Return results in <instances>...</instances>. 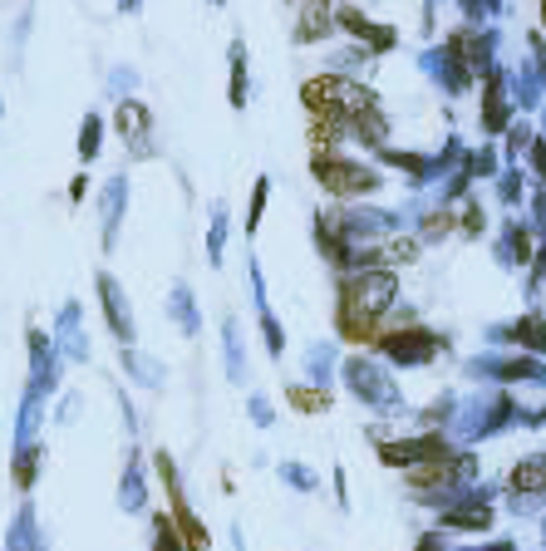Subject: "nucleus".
<instances>
[{
  "label": "nucleus",
  "mask_w": 546,
  "mask_h": 551,
  "mask_svg": "<svg viewBox=\"0 0 546 551\" xmlns=\"http://www.w3.org/2000/svg\"><path fill=\"white\" fill-rule=\"evenodd\" d=\"M394 301H399V281L389 271H369L360 281H345L340 286V335L345 340L374 335V325L389 315Z\"/></svg>",
  "instance_id": "f257e3e1"
},
{
  "label": "nucleus",
  "mask_w": 546,
  "mask_h": 551,
  "mask_svg": "<svg viewBox=\"0 0 546 551\" xmlns=\"http://www.w3.org/2000/svg\"><path fill=\"white\" fill-rule=\"evenodd\" d=\"M345 379H350V389L360 394L369 409H379V414H399L404 409V394L389 384V374L374 365V360H360V355L345 360Z\"/></svg>",
  "instance_id": "f03ea898"
},
{
  "label": "nucleus",
  "mask_w": 546,
  "mask_h": 551,
  "mask_svg": "<svg viewBox=\"0 0 546 551\" xmlns=\"http://www.w3.org/2000/svg\"><path fill=\"white\" fill-rule=\"evenodd\" d=\"M315 178H320V187H330L335 197H355V192L379 187V178L369 168L350 163V158H335V153H315Z\"/></svg>",
  "instance_id": "7ed1b4c3"
},
{
  "label": "nucleus",
  "mask_w": 546,
  "mask_h": 551,
  "mask_svg": "<svg viewBox=\"0 0 546 551\" xmlns=\"http://www.w3.org/2000/svg\"><path fill=\"white\" fill-rule=\"evenodd\" d=\"M379 350L389 355V360H399L404 369H419L433 360V350H438V335L424 330V325H404L399 335H379Z\"/></svg>",
  "instance_id": "20e7f679"
},
{
  "label": "nucleus",
  "mask_w": 546,
  "mask_h": 551,
  "mask_svg": "<svg viewBox=\"0 0 546 551\" xmlns=\"http://www.w3.org/2000/svg\"><path fill=\"white\" fill-rule=\"evenodd\" d=\"M114 128H119L123 138H133V143H143L148 138V128H153V114L138 104V99H123L119 109H114Z\"/></svg>",
  "instance_id": "39448f33"
},
{
  "label": "nucleus",
  "mask_w": 546,
  "mask_h": 551,
  "mask_svg": "<svg viewBox=\"0 0 546 551\" xmlns=\"http://www.w3.org/2000/svg\"><path fill=\"white\" fill-rule=\"evenodd\" d=\"M330 5L325 0H301V25H296V40H320V35H330Z\"/></svg>",
  "instance_id": "423d86ee"
},
{
  "label": "nucleus",
  "mask_w": 546,
  "mask_h": 551,
  "mask_svg": "<svg viewBox=\"0 0 546 551\" xmlns=\"http://www.w3.org/2000/svg\"><path fill=\"white\" fill-rule=\"evenodd\" d=\"M291 404H296L301 414H325V409H330V394H325V389H301V384H296V389H291Z\"/></svg>",
  "instance_id": "0eeeda50"
},
{
  "label": "nucleus",
  "mask_w": 546,
  "mask_h": 551,
  "mask_svg": "<svg viewBox=\"0 0 546 551\" xmlns=\"http://www.w3.org/2000/svg\"><path fill=\"white\" fill-rule=\"evenodd\" d=\"M232 104H237V109L246 104V55H242V45L232 50Z\"/></svg>",
  "instance_id": "6e6552de"
},
{
  "label": "nucleus",
  "mask_w": 546,
  "mask_h": 551,
  "mask_svg": "<svg viewBox=\"0 0 546 551\" xmlns=\"http://www.w3.org/2000/svg\"><path fill=\"white\" fill-rule=\"evenodd\" d=\"M158 551H182L178 547V522H173V517H158Z\"/></svg>",
  "instance_id": "1a4fd4ad"
},
{
  "label": "nucleus",
  "mask_w": 546,
  "mask_h": 551,
  "mask_svg": "<svg viewBox=\"0 0 546 551\" xmlns=\"http://www.w3.org/2000/svg\"><path fill=\"white\" fill-rule=\"evenodd\" d=\"M79 153L94 158L99 153V119H84V133H79Z\"/></svg>",
  "instance_id": "9d476101"
},
{
  "label": "nucleus",
  "mask_w": 546,
  "mask_h": 551,
  "mask_svg": "<svg viewBox=\"0 0 546 551\" xmlns=\"http://www.w3.org/2000/svg\"><path fill=\"white\" fill-rule=\"evenodd\" d=\"M35 463H40V448H30V453L15 463V483H20V488H30V478H35Z\"/></svg>",
  "instance_id": "9b49d317"
},
{
  "label": "nucleus",
  "mask_w": 546,
  "mask_h": 551,
  "mask_svg": "<svg viewBox=\"0 0 546 551\" xmlns=\"http://www.w3.org/2000/svg\"><path fill=\"white\" fill-rule=\"evenodd\" d=\"M419 551H443V542H438V537H424V542H419Z\"/></svg>",
  "instance_id": "f8f14e48"
}]
</instances>
